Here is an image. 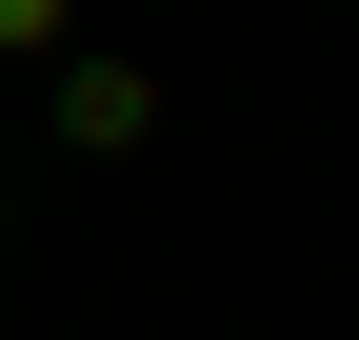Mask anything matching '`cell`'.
<instances>
[{"label":"cell","instance_id":"obj_1","mask_svg":"<svg viewBox=\"0 0 359 340\" xmlns=\"http://www.w3.org/2000/svg\"><path fill=\"white\" fill-rule=\"evenodd\" d=\"M60 140H80V160H140V140H160V80L80 40V60H60Z\"/></svg>","mask_w":359,"mask_h":340}]
</instances>
